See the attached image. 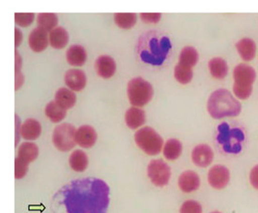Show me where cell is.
I'll list each match as a JSON object with an SVG mask.
<instances>
[{"mask_svg":"<svg viewBox=\"0 0 258 213\" xmlns=\"http://www.w3.org/2000/svg\"><path fill=\"white\" fill-rule=\"evenodd\" d=\"M49 42L54 49H63L68 44V32L63 27L54 28L49 34Z\"/></svg>","mask_w":258,"mask_h":213,"instance_id":"cell-23","label":"cell"},{"mask_svg":"<svg viewBox=\"0 0 258 213\" xmlns=\"http://www.w3.org/2000/svg\"><path fill=\"white\" fill-rule=\"evenodd\" d=\"M20 134L26 140H37L41 136V124L35 119H27L21 126Z\"/></svg>","mask_w":258,"mask_h":213,"instance_id":"cell-17","label":"cell"},{"mask_svg":"<svg viewBox=\"0 0 258 213\" xmlns=\"http://www.w3.org/2000/svg\"><path fill=\"white\" fill-rule=\"evenodd\" d=\"M23 40V35L18 28H15V47L19 46L21 41Z\"/></svg>","mask_w":258,"mask_h":213,"instance_id":"cell-37","label":"cell"},{"mask_svg":"<svg viewBox=\"0 0 258 213\" xmlns=\"http://www.w3.org/2000/svg\"><path fill=\"white\" fill-rule=\"evenodd\" d=\"M140 18L144 23L148 24H156L162 18L161 14H141Z\"/></svg>","mask_w":258,"mask_h":213,"instance_id":"cell-35","label":"cell"},{"mask_svg":"<svg viewBox=\"0 0 258 213\" xmlns=\"http://www.w3.org/2000/svg\"><path fill=\"white\" fill-rule=\"evenodd\" d=\"M127 93L130 103L134 106H144L153 97V87L149 81L142 78H135L131 80L127 87Z\"/></svg>","mask_w":258,"mask_h":213,"instance_id":"cell-6","label":"cell"},{"mask_svg":"<svg viewBox=\"0 0 258 213\" xmlns=\"http://www.w3.org/2000/svg\"><path fill=\"white\" fill-rule=\"evenodd\" d=\"M76 129L71 124H61L54 128L53 132V143L61 152H69L76 144Z\"/></svg>","mask_w":258,"mask_h":213,"instance_id":"cell-7","label":"cell"},{"mask_svg":"<svg viewBox=\"0 0 258 213\" xmlns=\"http://www.w3.org/2000/svg\"><path fill=\"white\" fill-rule=\"evenodd\" d=\"M236 48L242 60L249 62L254 58L256 53V45L254 41L251 39L245 38L239 40L236 44Z\"/></svg>","mask_w":258,"mask_h":213,"instance_id":"cell-19","label":"cell"},{"mask_svg":"<svg viewBox=\"0 0 258 213\" xmlns=\"http://www.w3.org/2000/svg\"><path fill=\"white\" fill-rule=\"evenodd\" d=\"M110 190L105 181L87 178L71 181L56 194L68 213H106Z\"/></svg>","mask_w":258,"mask_h":213,"instance_id":"cell-1","label":"cell"},{"mask_svg":"<svg viewBox=\"0 0 258 213\" xmlns=\"http://www.w3.org/2000/svg\"><path fill=\"white\" fill-rule=\"evenodd\" d=\"M209 69L211 76L218 80L224 79L228 74V66L226 62L220 57L212 58L209 62Z\"/></svg>","mask_w":258,"mask_h":213,"instance_id":"cell-24","label":"cell"},{"mask_svg":"<svg viewBox=\"0 0 258 213\" xmlns=\"http://www.w3.org/2000/svg\"><path fill=\"white\" fill-rule=\"evenodd\" d=\"M200 184L201 180L199 175L191 170L184 171L178 178V187L183 193H190L197 191Z\"/></svg>","mask_w":258,"mask_h":213,"instance_id":"cell-11","label":"cell"},{"mask_svg":"<svg viewBox=\"0 0 258 213\" xmlns=\"http://www.w3.org/2000/svg\"><path fill=\"white\" fill-rule=\"evenodd\" d=\"M57 16L54 14H40L37 18V23L39 27L46 31H52L54 28H56L57 25Z\"/></svg>","mask_w":258,"mask_h":213,"instance_id":"cell-28","label":"cell"},{"mask_svg":"<svg viewBox=\"0 0 258 213\" xmlns=\"http://www.w3.org/2000/svg\"><path fill=\"white\" fill-rule=\"evenodd\" d=\"M250 182L251 186L258 190V165L252 167L250 172Z\"/></svg>","mask_w":258,"mask_h":213,"instance_id":"cell-36","label":"cell"},{"mask_svg":"<svg viewBox=\"0 0 258 213\" xmlns=\"http://www.w3.org/2000/svg\"><path fill=\"white\" fill-rule=\"evenodd\" d=\"M148 176L155 186H166L171 179V169L163 160H152L148 166Z\"/></svg>","mask_w":258,"mask_h":213,"instance_id":"cell-8","label":"cell"},{"mask_svg":"<svg viewBox=\"0 0 258 213\" xmlns=\"http://www.w3.org/2000/svg\"><path fill=\"white\" fill-rule=\"evenodd\" d=\"M199 59V55L197 50L194 47H184L182 51L179 54V65H182L184 67H195Z\"/></svg>","mask_w":258,"mask_h":213,"instance_id":"cell-26","label":"cell"},{"mask_svg":"<svg viewBox=\"0 0 258 213\" xmlns=\"http://www.w3.org/2000/svg\"><path fill=\"white\" fill-rule=\"evenodd\" d=\"M135 141L148 155H158L163 149V138L150 127L140 128L135 134Z\"/></svg>","mask_w":258,"mask_h":213,"instance_id":"cell-5","label":"cell"},{"mask_svg":"<svg viewBox=\"0 0 258 213\" xmlns=\"http://www.w3.org/2000/svg\"><path fill=\"white\" fill-rule=\"evenodd\" d=\"M179 213H203L202 206L196 200H187L180 206Z\"/></svg>","mask_w":258,"mask_h":213,"instance_id":"cell-31","label":"cell"},{"mask_svg":"<svg viewBox=\"0 0 258 213\" xmlns=\"http://www.w3.org/2000/svg\"><path fill=\"white\" fill-rule=\"evenodd\" d=\"M214 158V153L207 144H199L191 151V160L199 167H209Z\"/></svg>","mask_w":258,"mask_h":213,"instance_id":"cell-10","label":"cell"},{"mask_svg":"<svg viewBox=\"0 0 258 213\" xmlns=\"http://www.w3.org/2000/svg\"><path fill=\"white\" fill-rule=\"evenodd\" d=\"M20 68V54L15 52V90H18L24 82V76L21 73Z\"/></svg>","mask_w":258,"mask_h":213,"instance_id":"cell-34","label":"cell"},{"mask_svg":"<svg viewBox=\"0 0 258 213\" xmlns=\"http://www.w3.org/2000/svg\"><path fill=\"white\" fill-rule=\"evenodd\" d=\"M75 140L76 144L85 149H89L94 146L97 141L95 129L90 126H82L76 130Z\"/></svg>","mask_w":258,"mask_h":213,"instance_id":"cell-14","label":"cell"},{"mask_svg":"<svg viewBox=\"0 0 258 213\" xmlns=\"http://www.w3.org/2000/svg\"><path fill=\"white\" fill-rule=\"evenodd\" d=\"M137 20L136 14H116L115 23L116 26L123 29H130L135 27Z\"/></svg>","mask_w":258,"mask_h":213,"instance_id":"cell-29","label":"cell"},{"mask_svg":"<svg viewBox=\"0 0 258 213\" xmlns=\"http://www.w3.org/2000/svg\"><path fill=\"white\" fill-rule=\"evenodd\" d=\"M146 122V114L145 112L137 108V106H132L126 112L125 114V123L127 127L131 129H138L139 127H142Z\"/></svg>","mask_w":258,"mask_h":213,"instance_id":"cell-16","label":"cell"},{"mask_svg":"<svg viewBox=\"0 0 258 213\" xmlns=\"http://www.w3.org/2000/svg\"><path fill=\"white\" fill-rule=\"evenodd\" d=\"M67 111L59 106L55 101H51L45 108V114L48 119L53 123H60L66 117Z\"/></svg>","mask_w":258,"mask_h":213,"instance_id":"cell-27","label":"cell"},{"mask_svg":"<svg viewBox=\"0 0 258 213\" xmlns=\"http://www.w3.org/2000/svg\"><path fill=\"white\" fill-rule=\"evenodd\" d=\"M15 24L19 27H29L34 21V14H15Z\"/></svg>","mask_w":258,"mask_h":213,"instance_id":"cell-33","label":"cell"},{"mask_svg":"<svg viewBox=\"0 0 258 213\" xmlns=\"http://www.w3.org/2000/svg\"><path fill=\"white\" fill-rule=\"evenodd\" d=\"M64 80L66 85L72 91H75V92H80L87 85L86 74L83 70L76 69V68L68 70L65 74Z\"/></svg>","mask_w":258,"mask_h":213,"instance_id":"cell-12","label":"cell"},{"mask_svg":"<svg viewBox=\"0 0 258 213\" xmlns=\"http://www.w3.org/2000/svg\"><path fill=\"white\" fill-rule=\"evenodd\" d=\"M171 43L167 37L155 31L145 33L139 39L138 52L143 62L159 66L167 58Z\"/></svg>","mask_w":258,"mask_h":213,"instance_id":"cell-2","label":"cell"},{"mask_svg":"<svg viewBox=\"0 0 258 213\" xmlns=\"http://www.w3.org/2000/svg\"><path fill=\"white\" fill-rule=\"evenodd\" d=\"M116 62L108 55H101L95 62L97 74L103 79H109L116 73Z\"/></svg>","mask_w":258,"mask_h":213,"instance_id":"cell-15","label":"cell"},{"mask_svg":"<svg viewBox=\"0 0 258 213\" xmlns=\"http://www.w3.org/2000/svg\"><path fill=\"white\" fill-rule=\"evenodd\" d=\"M233 92L238 99H248L252 92V83L256 78L253 67L246 64H239L233 71Z\"/></svg>","mask_w":258,"mask_h":213,"instance_id":"cell-4","label":"cell"},{"mask_svg":"<svg viewBox=\"0 0 258 213\" xmlns=\"http://www.w3.org/2000/svg\"><path fill=\"white\" fill-rule=\"evenodd\" d=\"M163 156L168 161L177 160L182 153V144L176 139L168 140L163 145Z\"/></svg>","mask_w":258,"mask_h":213,"instance_id":"cell-22","label":"cell"},{"mask_svg":"<svg viewBox=\"0 0 258 213\" xmlns=\"http://www.w3.org/2000/svg\"><path fill=\"white\" fill-rule=\"evenodd\" d=\"M39 155V148L32 142H25L21 144L18 149V156L20 159L25 161L28 165L37 159Z\"/></svg>","mask_w":258,"mask_h":213,"instance_id":"cell-25","label":"cell"},{"mask_svg":"<svg viewBox=\"0 0 258 213\" xmlns=\"http://www.w3.org/2000/svg\"><path fill=\"white\" fill-rule=\"evenodd\" d=\"M208 181L212 188L222 190L228 185L230 181V171L223 165H215L208 173Z\"/></svg>","mask_w":258,"mask_h":213,"instance_id":"cell-9","label":"cell"},{"mask_svg":"<svg viewBox=\"0 0 258 213\" xmlns=\"http://www.w3.org/2000/svg\"><path fill=\"white\" fill-rule=\"evenodd\" d=\"M27 170H28V164L25 161L20 159L19 157H16L15 162H14L15 179H17V180L23 179L27 175Z\"/></svg>","mask_w":258,"mask_h":213,"instance_id":"cell-32","label":"cell"},{"mask_svg":"<svg viewBox=\"0 0 258 213\" xmlns=\"http://www.w3.org/2000/svg\"><path fill=\"white\" fill-rule=\"evenodd\" d=\"M66 58L70 65L82 67L87 61L86 49L81 45H73L66 52Z\"/></svg>","mask_w":258,"mask_h":213,"instance_id":"cell-18","label":"cell"},{"mask_svg":"<svg viewBox=\"0 0 258 213\" xmlns=\"http://www.w3.org/2000/svg\"><path fill=\"white\" fill-rule=\"evenodd\" d=\"M54 101L67 111L75 106L76 103V95L71 89L60 88L54 94Z\"/></svg>","mask_w":258,"mask_h":213,"instance_id":"cell-21","label":"cell"},{"mask_svg":"<svg viewBox=\"0 0 258 213\" xmlns=\"http://www.w3.org/2000/svg\"><path fill=\"white\" fill-rule=\"evenodd\" d=\"M211 213H222L221 211H212Z\"/></svg>","mask_w":258,"mask_h":213,"instance_id":"cell-38","label":"cell"},{"mask_svg":"<svg viewBox=\"0 0 258 213\" xmlns=\"http://www.w3.org/2000/svg\"><path fill=\"white\" fill-rule=\"evenodd\" d=\"M48 43L50 42L46 30L38 27L31 31L28 38V44L33 52L41 53L44 51L47 48Z\"/></svg>","mask_w":258,"mask_h":213,"instance_id":"cell-13","label":"cell"},{"mask_svg":"<svg viewBox=\"0 0 258 213\" xmlns=\"http://www.w3.org/2000/svg\"><path fill=\"white\" fill-rule=\"evenodd\" d=\"M207 108L214 119L236 117L241 112V104L226 89H219L211 93Z\"/></svg>","mask_w":258,"mask_h":213,"instance_id":"cell-3","label":"cell"},{"mask_svg":"<svg viewBox=\"0 0 258 213\" xmlns=\"http://www.w3.org/2000/svg\"><path fill=\"white\" fill-rule=\"evenodd\" d=\"M70 167L76 172H83L89 166V157L82 150H76L71 153L69 158Z\"/></svg>","mask_w":258,"mask_h":213,"instance_id":"cell-20","label":"cell"},{"mask_svg":"<svg viewBox=\"0 0 258 213\" xmlns=\"http://www.w3.org/2000/svg\"><path fill=\"white\" fill-rule=\"evenodd\" d=\"M192 75H194L192 70L190 67H184L179 64L175 67V71H174L175 79L181 84H188L190 82L192 79Z\"/></svg>","mask_w":258,"mask_h":213,"instance_id":"cell-30","label":"cell"}]
</instances>
